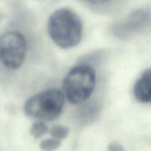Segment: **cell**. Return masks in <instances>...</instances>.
<instances>
[{
  "instance_id": "cell-1",
  "label": "cell",
  "mask_w": 151,
  "mask_h": 151,
  "mask_svg": "<svg viewBox=\"0 0 151 151\" xmlns=\"http://www.w3.org/2000/svg\"><path fill=\"white\" fill-rule=\"evenodd\" d=\"M47 31L52 41L60 48L70 49L81 41L83 24L79 16L69 9L55 10L47 23Z\"/></svg>"
},
{
  "instance_id": "cell-2",
  "label": "cell",
  "mask_w": 151,
  "mask_h": 151,
  "mask_svg": "<svg viewBox=\"0 0 151 151\" xmlns=\"http://www.w3.org/2000/svg\"><path fill=\"white\" fill-rule=\"evenodd\" d=\"M96 85V73L89 65L81 64L70 69L63 80V89L72 104H81L88 100Z\"/></svg>"
},
{
  "instance_id": "cell-3",
  "label": "cell",
  "mask_w": 151,
  "mask_h": 151,
  "mask_svg": "<svg viewBox=\"0 0 151 151\" xmlns=\"http://www.w3.org/2000/svg\"><path fill=\"white\" fill-rule=\"evenodd\" d=\"M64 97L60 90L50 88L32 96L25 103L24 111L29 117L41 121H51L61 113Z\"/></svg>"
},
{
  "instance_id": "cell-4",
  "label": "cell",
  "mask_w": 151,
  "mask_h": 151,
  "mask_svg": "<svg viewBox=\"0 0 151 151\" xmlns=\"http://www.w3.org/2000/svg\"><path fill=\"white\" fill-rule=\"evenodd\" d=\"M26 53V40L20 32L12 31L0 35V63L7 69H19L24 62Z\"/></svg>"
},
{
  "instance_id": "cell-5",
  "label": "cell",
  "mask_w": 151,
  "mask_h": 151,
  "mask_svg": "<svg viewBox=\"0 0 151 151\" xmlns=\"http://www.w3.org/2000/svg\"><path fill=\"white\" fill-rule=\"evenodd\" d=\"M134 94L137 101L142 103H148L151 100V71L147 69L141 78L136 82L134 87Z\"/></svg>"
},
{
  "instance_id": "cell-6",
  "label": "cell",
  "mask_w": 151,
  "mask_h": 151,
  "mask_svg": "<svg viewBox=\"0 0 151 151\" xmlns=\"http://www.w3.org/2000/svg\"><path fill=\"white\" fill-rule=\"evenodd\" d=\"M149 20V15L144 10H137L130 16L127 22L124 24L125 29L128 31H135L141 29Z\"/></svg>"
},
{
  "instance_id": "cell-7",
  "label": "cell",
  "mask_w": 151,
  "mask_h": 151,
  "mask_svg": "<svg viewBox=\"0 0 151 151\" xmlns=\"http://www.w3.org/2000/svg\"><path fill=\"white\" fill-rule=\"evenodd\" d=\"M48 127L44 122H37L32 124L30 128L29 133L33 138H35V139H40L43 136L45 135L48 132Z\"/></svg>"
},
{
  "instance_id": "cell-8",
  "label": "cell",
  "mask_w": 151,
  "mask_h": 151,
  "mask_svg": "<svg viewBox=\"0 0 151 151\" xmlns=\"http://www.w3.org/2000/svg\"><path fill=\"white\" fill-rule=\"evenodd\" d=\"M69 130L67 127L63 126V125H55L50 129V134L52 138L56 139L58 140L64 139L67 137L69 134Z\"/></svg>"
},
{
  "instance_id": "cell-9",
  "label": "cell",
  "mask_w": 151,
  "mask_h": 151,
  "mask_svg": "<svg viewBox=\"0 0 151 151\" xmlns=\"http://www.w3.org/2000/svg\"><path fill=\"white\" fill-rule=\"evenodd\" d=\"M60 141L56 139H47L43 140L40 144V147L43 151H55L60 146Z\"/></svg>"
},
{
  "instance_id": "cell-10",
  "label": "cell",
  "mask_w": 151,
  "mask_h": 151,
  "mask_svg": "<svg viewBox=\"0 0 151 151\" xmlns=\"http://www.w3.org/2000/svg\"><path fill=\"white\" fill-rule=\"evenodd\" d=\"M108 151H124L123 146L119 142H113L108 146Z\"/></svg>"
},
{
  "instance_id": "cell-11",
  "label": "cell",
  "mask_w": 151,
  "mask_h": 151,
  "mask_svg": "<svg viewBox=\"0 0 151 151\" xmlns=\"http://www.w3.org/2000/svg\"><path fill=\"white\" fill-rule=\"evenodd\" d=\"M83 1L90 3V4H103V3L106 2L108 0H83Z\"/></svg>"
}]
</instances>
